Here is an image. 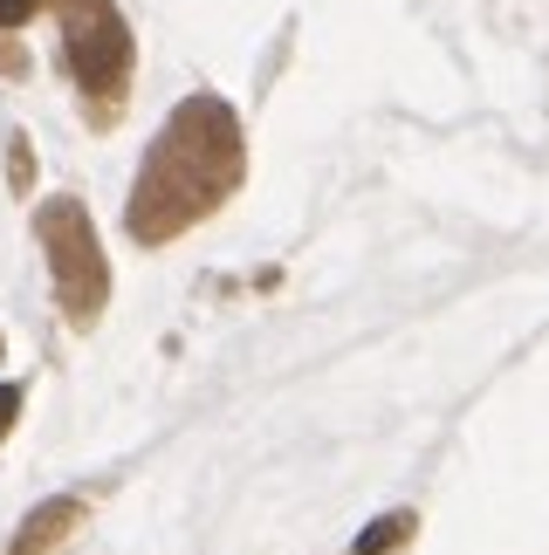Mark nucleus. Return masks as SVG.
I'll return each mask as SVG.
<instances>
[{"label":"nucleus","mask_w":549,"mask_h":555,"mask_svg":"<svg viewBox=\"0 0 549 555\" xmlns=\"http://www.w3.org/2000/svg\"><path fill=\"white\" fill-rule=\"evenodd\" d=\"M241 179V138L234 117L214 96H193L186 111L158 131L152 158H144L138 199H131V233L138 241H165L186 220H200L220 192H234Z\"/></svg>","instance_id":"nucleus-1"},{"label":"nucleus","mask_w":549,"mask_h":555,"mask_svg":"<svg viewBox=\"0 0 549 555\" xmlns=\"http://www.w3.org/2000/svg\"><path fill=\"white\" fill-rule=\"evenodd\" d=\"M69 62H76V76L90 82V90H111V82H124V21L97 8L90 28L69 35Z\"/></svg>","instance_id":"nucleus-2"},{"label":"nucleus","mask_w":549,"mask_h":555,"mask_svg":"<svg viewBox=\"0 0 549 555\" xmlns=\"http://www.w3.org/2000/svg\"><path fill=\"white\" fill-rule=\"evenodd\" d=\"M35 0H0V28H14V21H28Z\"/></svg>","instance_id":"nucleus-3"},{"label":"nucleus","mask_w":549,"mask_h":555,"mask_svg":"<svg viewBox=\"0 0 549 555\" xmlns=\"http://www.w3.org/2000/svg\"><path fill=\"white\" fill-rule=\"evenodd\" d=\"M14 404H21V398L8 391V384H0V433H8V425H14Z\"/></svg>","instance_id":"nucleus-4"}]
</instances>
